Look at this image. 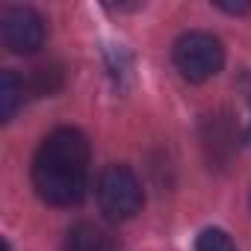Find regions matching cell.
Segmentation results:
<instances>
[{"label":"cell","mask_w":251,"mask_h":251,"mask_svg":"<svg viewBox=\"0 0 251 251\" xmlns=\"http://www.w3.org/2000/svg\"><path fill=\"white\" fill-rule=\"evenodd\" d=\"M33 186L50 207H74L89 186V142L74 127L48 133L33 157Z\"/></svg>","instance_id":"6da1fadb"},{"label":"cell","mask_w":251,"mask_h":251,"mask_svg":"<svg viewBox=\"0 0 251 251\" xmlns=\"http://www.w3.org/2000/svg\"><path fill=\"white\" fill-rule=\"evenodd\" d=\"M172 59H175V68L180 71L183 80L204 83V80H210V77H216L222 71V65H225V48H222V42L213 33L192 30V33H183L175 42Z\"/></svg>","instance_id":"7a4b0ae2"},{"label":"cell","mask_w":251,"mask_h":251,"mask_svg":"<svg viewBox=\"0 0 251 251\" xmlns=\"http://www.w3.org/2000/svg\"><path fill=\"white\" fill-rule=\"evenodd\" d=\"M95 195H98V204H100L103 216H109L112 222L133 219L142 210V201H145L142 183L133 175V169H127V166H106L98 177Z\"/></svg>","instance_id":"3957f363"},{"label":"cell","mask_w":251,"mask_h":251,"mask_svg":"<svg viewBox=\"0 0 251 251\" xmlns=\"http://www.w3.org/2000/svg\"><path fill=\"white\" fill-rule=\"evenodd\" d=\"M0 33L12 53H36L48 36L45 18L30 6H6L0 15Z\"/></svg>","instance_id":"277c9868"},{"label":"cell","mask_w":251,"mask_h":251,"mask_svg":"<svg viewBox=\"0 0 251 251\" xmlns=\"http://www.w3.org/2000/svg\"><path fill=\"white\" fill-rule=\"evenodd\" d=\"M62 251H118V245H115L112 233L103 230L100 225L80 222L65 233Z\"/></svg>","instance_id":"5b68a950"},{"label":"cell","mask_w":251,"mask_h":251,"mask_svg":"<svg viewBox=\"0 0 251 251\" xmlns=\"http://www.w3.org/2000/svg\"><path fill=\"white\" fill-rule=\"evenodd\" d=\"M24 98H27V80L18 77L12 68H6L0 74V118L12 121L15 112L24 106Z\"/></svg>","instance_id":"8992f818"},{"label":"cell","mask_w":251,"mask_h":251,"mask_svg":"<svg viewBox=\"0 0 251 251\" xmlns=\"http://www.w3.org/2000/svg\"><path fill=\"white\" fill-rule=\"evenodd\" d=\"M62 86V71L59 65H45V68H36L30 77H27V92L33 95H50Z\"/></svg>","instance_id":"52a82bcc"},{"label":"cell","mask_w":251,"mask_h":251,"mask_svg":"<svg viewBox=\"0 0 251 251\" xmlns=\"http://www.w3.org/2000/svg\"><path fill=\"white\" fill-rule=\"evenodd\" d=\"M195 251H236L233 239L222 227H204L195 239Z\"/></svg>","instance_id":"ba28073f"},{"label":"cell","mask_w":251,"mask_h":251,"mask_svg":"<svg viewBox=\"0 0 251 251\" xmlns=\"http://www.w3.org/2000/svg\"><path fill=\"white\" fill-rule=\"evenodd\" d=\"M222 12H230V15H245V12H251V3H225V0H219L216 3Z\"/></svg>","instance_id":"9c48e42d"},{"label":"cell","mask_w":251,"mask_h":251,"mask_svg":"<svg viewBox=\"0 0 251 251\" xmlns=\"http://www.w3.org/2000/svg\"><path fill=\"white\" fill-rule=\"evenodd\" d=\"M248 139H251V127H248Z\"/></svg>","instance_id":"30bf717a"}]
</instances>
